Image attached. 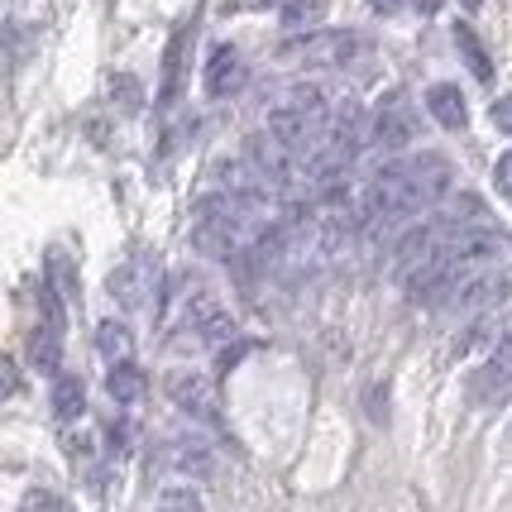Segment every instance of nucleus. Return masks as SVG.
Here are the masks:
<instances>
[{
  "label": "nucleus",
  "instance_id": "obj_26",
  "mask_svg": "<svg viewBox=\"0 0 512 512\" xmlns=\"http://www.w3.org/2000/svg\"><path fill=\"white\" fill-rule=\"evenodd\" d=\"M493 125H498V130L503 134H512V96H498V101H493Z\"/></svg>",
  "mask_w": 512,
  "mask_h": 512
},
{
  "label": "nucleus",
  "instance_id": "obj_11",
  "mask_svg": "<svg viewBox=\"0 0 512 512\" xmlns=\"http://www.w3.org/2000/svg\"><path fill=\"white\" fill-rule=\"evenodd\" d=\"M469 398L474 402H503L512 398V359H493L469 379Z\"/></svg>",
  "mask_w": 512,
  "mask_h": 512
},
{
  "label": "nucleus",
  "instance_id": "obj_16",
  "mask_svg": "<svg viewBox=\"0 0 512 512\" xmlns=\"http://www.w3.org/2000/svg\"><path fill=\"white\" fill-rule=\"evenodd\" d=\"M144 388H149V379H144V369L139 364H111V374H106V393H111L120 407H134V402L144 398Z\"/></svg>",
  "mask_w": 512,
  "mask_h": 512
},
{
  "label": "nucleus",
  "instance_id": "obj_10",
  "mask_svg": "<svg viewBox=\"0 0 512 512\" xmlns=\"http://www.w3.org/2000/svg\"><path fill=\"white\" fill-rule=\"evenodd\" d=\"M426 111L436 115V125H446V130H465V125H469L465 91L450 87V82H436V87L426 91Z\"/></svg>",
  "mask_w": 512,
  "mask_h": 512
},
{
  "label": "nucleus",
  "instance_id": "obj_7",
  "mask_svg": "<svg viewBox=\"0 0 512 512\" xmlns=\"http://www.w3.org/2000/svg\"><path fill=\"white\" fill-rule=\"evenodd\" d=\"M187 331L197 335V340H206V345H221V340L235 335V321H230V312H225L216 297H197L187 307Z\"/></svg>",
  "mask_w": 512,
  "mask_h": 512
},
{
  "label": "nucleus",
  "instance_id": "obj_23",
  "mask_svg": "<svg viewBox=\"0 0 512 512\" xmlns=\"http://www.w3.org/2000/svg\"><path fill=\"white\" fill-rule=\"evenodd\" d=\"M39 307H44V326H53V331H63V297L48 288H39Z\"/></svg>",
  "mask_w": 512,
  "mask_h": 512
},
{
  "label": "nucleus",
  "instance_id": "obj_28",
  "mask_svg": "<svg viewBox=\"0 0 512 512\" xmlns=\"http://www.w3.org/2000/svg\"><path fill=\"white\" fill-rule=\"evenodd\" d=\"M369 5H374V10H379V15H393V10H398L402 0H369Z\"/></svg>",
  "mask_w": 512,
  "mask_h": 512
},
{
  "label": "nucleus",
  "instance_id": "obj_6",
  "mask_svg": "<svg viewBox=\"0 0 512 512\" xmlns=\"http://www.w3.org/2000/svg\"><path fill=\"white\" fill-rule=\"evenodd\" d=\"M192 34H197V20H182L178 29H173V39H168V53H163V87H158V106H163V111L178 101V91H182V72H187V44H192Z\"/></svg>",
  "mask_w": 512,
  "mask_h": 512
},
{
  "label": "nucleus",
  "instance_id": "obj_22",
  "mask_svg": "<svg viewBox=\"0 0 512 512\" xmlns=\"http://www.w3.org/2000/svg\"><path fill=\"white\" fill-rule=\"evenodd\" d=\"M158 512H201V498L192 489H168L158 498Z\"/></svg>",
  "mask_w": 512,
  "mask_h": 512
},
{
  "label": "nucleus",
  "instance_id": "obj_12",
  "mask_svg": "<svg viewBox=\"0 0 512 512\" xmlns=\"http://www.w3.org/2000/svg\"><path fill=\"white\" fill-rule=\"evenodd\" d=\"M479 345H493V350H512V307L508 312H493L484 321H474L469 335L460 340V350H479Z\"/></svg>",
  "mask_w": 512,
  "mask_h": 512
},
{
  "label": "nucleus",
  "instance_id": "obj_20",
  "mask_svg": "<svg viewBox=\"0 0 512 512\" xmlns=\"http://www.w3.org/2000/svg\"><path fill=\"white\" fill-rule=\"evenodd\" d=\"M130 345H134V335L125 321H101V326H96V350L111 359V364H125V359H130Z\"/></svg>",
  "mask_w": 512,
  "mask_h": 512
},
{
  "label": "nucleus",
  "instance_id": "obj_29",
  "mask_svg": "<svg viewBox=\"0 0 512 512\" xmlns=\"http://www.w3.org/2000/svg\"><path fill=\"white\" fill-rule=\"evenodd\" d=\"M412 5H417V10H422V15H431V10H436V5H441V0H412Z\"/></svg>",
  "mask_w": 512,
  "mask_h": 512
},
{
  "label": "nucleus",
  "instance_id": "obj_9",
  "mask_svg": "<svg viewBox=\"0 0 512 512\" xmlns=\"http://www.w3.org/2000/svg\"><path fill=\"white\" fill-rule=\"evenodd\" d=\"M508 273L493 264V268H479L474 278H469L465 288H460V297H455V307H465V312H484V307H498V297L508 292Z\"/></svg>",
  "mask_w": 512,
  "mask_h": 512
},
{
  "label": "nucleus",
  "instance_id": "obj_21",
  "mask_svg": "<svg viewBox=\"0 0 512 512\" xmlns=\"http://www.w3.org/2000/svg\"><path fill=\"white\" fill-rule=\"evenodd\" d=\"M111 101L120 111H139L144 106V87H139L134 72H111Z\"/></svg>",
  "mask_w": 512,
  "mask_h": 512
},
{
  "label": "nucleus",
  "instance_id": "obj_17",
  "mask_svg": "<svg viewBox=\"0 0 512 512\" xmlns=\"http://www.w3.org/2000/svg\"><path fill=\"white\" fill-rule=\"evenodd\" d=\"M173 465H178L182 474L206 479V474L216 469V460H211V446H206V441H197V436H178V441H173Z\"/></svg>",
  "mask_w": 512,
  "mask_h": 512
},
{
  "label": "nucleus",
  "instance_id": "obj_2",
  "mask_svg": "<svg viewBox=\"0 0 512 512\" xmlns=\"http://www.w3.org/2000/svg\"><path fill=\"white\" fill-rule=\"evenodd\" d=\"M331 125V106H326V96L316 87H292L273 111H268V134L292 149V154H307L316 149V139L326 134Z\"/></svg>",
  "mask_w": 512,
  "mask_h": 512
},
{
  "label": "nucleus",
  "instance_id": "obj_19",
  "mask_svg": "<svg viewBox=\"0 0 512 512\" xmlns=\"http://www.w3.org/2000/svg\"><path fill=\"white\" fill-rule=\"evenodd\" d=\"M326 10H331V0H288V5H283V29L312 34L316 24L326 20Z\"/></svg>",
  "mask_w": 512,
  "mask_h": 512
},
{
  "label": "nucleus",
  "instance_id": "obj_15",
  "mask_svg": "<svg viewBox=\"0 0 512 512\" xmlns=\"http://www.w3.org/2000/svg\"><path fill=\"white\" fill-rule=\"evenodd\" d=\"M87 412V383L77 374H58L53 379V417L58 422H77Z\"/></svg>",
  "mask_w": 512,
  "mask_h": 512
},
{
  "label": "nucleus",
  "instance_id": "obj_25",
  "mask_svg": "<svg viewBox=\"0 0 512 512\" xmlns=\"http://www.w3.org/2000/svg\"><path fill=\"white\" fill-rule=\"evenodd\" d=\"M493 182H498V192L512 201V149L508 154H498V163H493Z\"/></svg>",
  "mask_w": 512,
  "mask_h": 512
},
{
  "label": "nucleus",
  "instance_id": "obj_27",
  "mask_svg": "<svg viewBox=\"0 0 512 512\" xmlns=\"http://www.w3.org/2000/svg\"><path fill=\"white\" fill-rule=\"evenodd\" d=\"M20 388V374H15V359H5V393H15Z\"/></svg>",
  "mask_w": 512,
  "mask_h": 512
},
{
  "label": "nucleus",
  "instance_id": "obj_1",
  "mask_svg": "<svg viewBox=\"0 0 512 512\" xmlns=\"http://www.w3.org/2000/svg\"><path fill=\"white\" fill-rule=\"evenodd\" d=\"M450 192V163L441 154H412L374 173L364 192V225H398L417 216L422 206L441 201Z\"/></svg>",
  "mask_w": 512,
  "mask_h": 512
},
{
  "label": "nucleus",
  "instance_id": "obj_24",
  "mask_svg": "<svg viewBox=\"0 0 512 512\" xmlns=\"http://www.w3.org/2000/svg\"><path fill=\"white\" fill-rule=\"evenodd\" d=\"M20 512H63V503H58V493L34 489V493H24V508Z\"/></svg>",
  "mask_w": 512,
  "mask_h": 512
},
{
  "label": "nucleus",
  "instance_id": "obj_4",
  "mask_svg": "<svg viewBox=\"0 0 512 512\" xmlns=\"http://www.w3.org/2000/svg\"><path fill=\"white\" fill-rule=\"evenodd\" d=\"M369 144L383 149V154H402V149H412L417 144V115L407 106V96H388L374 120H369Z\"/></svg>",
  "mask_w": 512,
  "mask_h": 512
},
{
  "label": "nucleus",
  "instance_id": "obj_30",
  "mask_svg": "<svg viewBox=\"0 0 512 512\" xmlns=\"http://www.w3.org/2000/svg\"><path fill=\"white\" fill-rule=\"evenodd\" d=\"M460 5H465V10H479V5H484V0H460Z\"/></svg>",
  "mask_w": 512,
  "mask_h": 512
},
{
  "label": "nucleus",
  "instance_id": "obj_3",
  "mask_svg": "<svg viewBox=\"0 0 512 512\" xmlns=\"http://www.w3.org/2000/svg\"><path fill=\"white\" fill-rule=\"evenodd\" d=\"M163 388H168V398L178 402V412H187L192 422L221 426V393H216V383L206 379L201 369H173L163 379Z\"/></svg>",
  "mask_w": 512,
  "mask_h": 512
},
{
  "label": "nucleus",
  "instance_id": "obj_8",
  "mask_svg": "<svg viewBox=\"0 0 512 512\" xmlns=\"http://www.w3.org/2000/svg\"><path fill=\"white\" fill-rule=\"evenodd\" d=\"M240 87H245V58L230 44H216L211 58H206V91L211 96H235Z\"/></svg>",
  "mask_w": 512,
  "mask_h": 512
},
{
  "label": "nucleus",
  "instance_id": "obj_13",
  "mask_svg": "<svg viewBox=\"0 0 512 512\" xmlns=\"http://www.w3.org/2000/svg\"><path fill=\"white\" fill-rule=\"evenodd\" d=\"M29 364L39 369V374H63V331H53V326H34L29 335Z\"/></svg>",
  "mask_w": 512,
  "mask_h": 512
},
{
  "label": "nucleus",
  "instance_id": "obj_5",
  "mask_svg": "<svg viewBox=\"0 0 512 512\" xmlns=\"http://www.w3.org/2000/svg\"><path fill=\"white\" fill-rule=\"evenodd\" d=\"M106 288H111V297L125 312H139V307H149L158 297V264L149 254H139V259L115 268L111 278H106Z\"/></svg>",
  "mask_w": 512,
  "mask_h": 512
},
{
  "label": "nucleus",
  "instance_id": "obj_14",
  "mask_svg": "<svg viewBox=\"0 0 512 512\" xmlns=\"http://www.w3.org/2000/svg\"><path fill=\"white\" fill-rule=\"evenodd\" d=\"M44 283L58 292L63 302H77V297H82V278H77V264L67 259L63 249H48V259H44Z\"/></svg>",
  "mask_w": 512,
  "mask_h": 512
},
{
  "label": "nucleus",
  "instance_id": "obj_18",
  "mask_svg": "<svg viewBox=\"0 0 512 512\" xmlns=\"http://www.w3.org/2000/svg\"><path fill=\"white\" fill-rule=\"evenodd\" d=\"M455 48H460V58L469 63V72H474L479 82H489V77H493V58H489V48L479 44L474 24H455Z\"/></svg>",
  "mask_w": 512,
  "mask_h": 512
}]
</instances>
